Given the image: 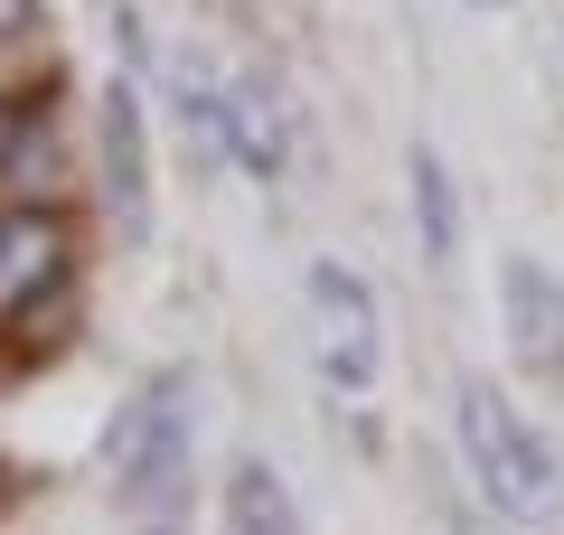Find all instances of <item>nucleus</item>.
Returning a JSON list of instances; mask_svg holds the SVG:
<instances>
[{"instance_id":"obj_4","label":"nucleus","mask_w":564,"mask_h":535,"mask_svg":"<svg viewBox=\"0 0 564 535\" xmlns=\"http://www.w3.org/2000/svg\"><path fill=\"white\" fill-rule=\"evenodd\" d=\"M104 198H113L122 244H151V113L132 76L104 85Z\"/></svg>"},{"instance_id":"obj_11","label":"nucleus","mask_w":564,"mask_h":535,"mask_svg":"<svg viewBox=\"0 0 564 535\" xmlns=\"http://www.w3.org/2000/svg\"><path fill=\"white\" fill-rule=\"evenodd\" d=\"M29 10H39V0H0V29H29Z\"/></svg>"},{"instance_id":"obj_8","label":"nucleus","mask_w":564,"mask_h":535,"mask_svg":"<svg viewBox=\"0 0 564 535\" xmlns=\"http://www.w3.org/2000/svg\"><path fill=\"white\" fill-rule=\"evenodd\" d=\"M66 273V236L47 217H0V319L29 310L47 282Z\"/></svg>"},{"instance_id":"obj_13","label":"nucleus","mask_w":564,"mask_h":535,"mask_svg":"<svg viewBox=\"0 0 564 535\" xmlns=\"http://www.w3.org/2000/svg\"><path fill=\"white\" fill-rule=\"evenodd\" d=\"M0 160H10V122H0Z\"/></svg>"},{"instance_id":"obj_5","label":"nucleus","mask_w":564,"mask_h":535,"mask_svg":"<svg viewBox=\"0 0 564 535\" xmlns=\"http://www.w3.org/2000/svg\"><path fill=\"white\" fill-rule=\"evenodd\" d=\"M499 310H508V348H518L527 376L564 385V282L545 273L536 254H508L499 263Z\"/></svg>"},{"instance_id":"obj_12","label":"nucleus","mask_w":564,"mask_h":535,"mask_svg":"<svg viewBox=\"0 0 564 535\" xmlns=\"http://www.w3.org/2000/svg\"><path fill=\"white\" fill-rule=\"evenodd\" d=\"M470 10H518V0H470Z\"/></svg>"},{"instance_id":"obj_9","label":"nucleus","mask_w":564,"mask_h":535,"mask_svg":"<svg viewBox=\"0 0 564 535\" xmlns=\"http://www.w3.org/2000/svg\"><path fill=\"white\" fill-rule=\"evenodd\" d=\"M404 198H414V236L433 263L462 254V188H452V160L433 151V141H414L404 151Z\"/></svg>"},{"instance_id":"obj_3","label":"nucleus","mask_w":564,"mask_h":535,"mask_svg":"<svg viewBox=\"0 0 564 535\" xmlns=\"http://www.w3.org/2000/svg\"><path fill=\"white\" fill-rule=\"evenodd\" d=\"M302 301H311V357H321V385H329V395H377V376H386L377 282H367L358 263L321 254L302 273Z\"/></svg>"},{"instance_id":"obj_7","label":"nucleus","mask_w":564,"mask_h":535,"mask_svg":"<svg viewBox=\"0 0 564 535\" xmlns=\"http://www.w3.org/2000/svg\"><path fill=\"white\" fill-rule=\"evenodd\" d=\"M226 535H311L302 498H292V479L273 470V460H226Z\"/></svg>"},{"instance_id":"obj_6","label":"nucleus","mask_w":564,"mask_h":535,"mask_svg":"<svg viewBox=\"0 0 564 535\" xmlns=\"http://www.w3.org/2000/svg\"><path fill=\"white\" fill-rule=\"evenodd\" d=\"M282 160H292V132H282V103L263 76H226V170H245L254 188H273Z\"/></svg>"},{"instance_id":"obj_2","label":"nucleus","mask_w":564,"mask_h":535,"mask_svg":"<svg viewBox=\"0 0 564 535\" xmlns=\"http://www.w3.org/2000/svg\"><path fill=\"white\" fill-rule=\"evenodd\" d=\"M452 433H462L470 489H480L499 516H555V498H564L555 441H545L489 376H462V395H452Z\"/></svg>"},{"instance_id":"obj_10","label":"nucleus","mask_w":564,"mask_h":535,"mask_svg":"<svg viewBox=\"0 0 564 535\" xmlns=\"http://www.w3.org/2000/svg\"><path fill=\"white\" fill-rule=\"evenodd\" d=\"M170 113H180V132H188L198 160H226V76H207L198 57H180L170 66Z\"/></svg>"},{"instance_id":"obj_1","label":"nucleus","mask_w":564,"mask_h":535,"mask_svg":"<svg viewBox=\"0 0 564 535\" xmlns=\"http://www.w3.org/2000/svg\"><path fill=\"white\" fill-rule=\"evenodd\" d=\"M188 451H198V385L180 367L141 376L104 423V479L141 526H170V507L188 498Z\"/></svg>"}]
</instances>
